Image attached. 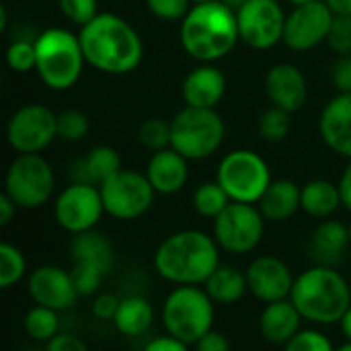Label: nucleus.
Segmentation results:
<instances>
[{
  "label": "nucleus",
  "mask_w": 351,
  "mask_h": 351,
  "mask_svg": "<svg viewBox=\"0 0 351 351\" xmlns=\"http://www.w3.org/2000/svg\"><path fill=\"white\" fill-rule=\"evenodd\" d=\"M78 39L86 64L105 74H130L144 58L140 33L125 19L113 12H99L86 25H82Z\"/></svg>",
  "instance_id": "obj_1"
},
{
  "label": "nucleus",
  "mask_w": 351,
  "mask_h": 351,
  "mask_svg": "<svg viewBox=\"0 0 351 351\" xmlns=\"http://www.w3.org/2000/svg\"><path fill=\"white\" fill-rule=\"evenodd\" d=\"M220 265V245L202 230H179L154 253L156 274L177 286H199Z\"/></svg>",
  "instance_id": "obj_2"
},
{
  "label": "nucleus",
  "mask_w": 351,
  "mask_h": 351,
  "mask_svg": "<svg viewBox=\"0 0 351 351\" xmlns=\"http://www.w3.org/2000/svg\"><path fill=\"white\" fill-rule=\"evenodd\" d=\"M179 39L197 62L222 60L241 41L237 12L222 0L197 2L181 19Z\"/></svg>",
  "instance_id": "obj_3"
},
{
  "label": "nucleus",
  "mask_w": 351,
  "mask_h": 351,
  "mask_svg": "<svg viewBox=\"0 0 351 351\" xmlns=\"http://www.w3.org/2000/svg\"><path fill=\"white\" fill-rule=\"evenodd\" d=\"M290 300L304 321L335 325L351 306V282L333 265H315L294 280Z\"/></svg>",
  "instance_id": "obj_4"
},
{
  "label": "nucleus",
  "mask_w": 351,
  "mask_h": 351,
  "mask_svg": "<svg viewBox=\"0 0 351 351\" xmlns=\"http://www.w3.org/2000/svg\"><path fill=\"white\" fill-rule=\"evenodd\" d=\"M35 70L47 88L68 90L80 80L86 60L78 35L62 27H51L35 39Z\"/></svg>",
  "instance_id": "obj_5"
},
{
  "label": "nucleus",
  "mask_w": 351,
  "mask_h": 351,
  "mask_svg": "<svg viewBox=\"0 0 351 351\" xmlns=\"http://www.w3.org/2000/svg\"><path fill=\"white\" fill-rule=\"evenodd\" d=\"M214 300L197 286H177L162 304L165 331L187 348L214 327Z\"/></svg>",
  "instance_id": "obj_6"
},
{
  "label": "nucleus",
  "mask_w": 351,
  "mask_h": 351,
  "mask_svg": "<svg viewBox=\"0 0 351 351\" xmlns=\"http://www.w3.org/2000/svg\"><path fill=\"white\" fill-rule=\"evenodd\" d=\"M226 125L216 109L185 105L171 119V146L187 160L210 158L222 146Z\"/></svg>",
  "instance_id": "obj_7"
},
{
  "label": "nucleus",
  "mask_w": 351,
  "mask_h": 351,
  "mask_svg": "<svg viewBox=\"0 0 351 351\" xmlns=\"http://www.w3.org/2000/svg\"><path fill=\"white\" fill-rule=\"evenodd\" d=\"M216 181L224 187L232 202L257 204L269 187L271 171L261 154L255 150H232L226 154L216 171Z\"/></svg>",
  "instance_id": "obj_8"
},
{
  "label": "nucleus",
  "mask_w": 351,
  "mask_h": 351,
  "mask_svg": "<svg viewBox=\"0 0 351 351\" xmlns=\"http://www.w3.org/2000/svg\"><path fill=\"white\" fill-rule=\"evenodd\" d=\"M53 169L39 152L19 154L4 177V191L23 210H35L47 204L53 193Z\"/></svg>",
  "instance_id": "obj_9"
},
{
  "label": "nucleus",
  "mask_w": 351,
  "mask_h": 351,
  "mask_svg": "<svg viewBox=\"0 0 351 351\" xmlns=\"http://www.w3.org/2000/svg\"><path fill=\"white\" fill-rule=\"evenodd\" d=\"M105 214L115 220H136L144 216L154 202V187L146 173L119 169L99 185Z\"/></svg>",
  "instance_id": "obj_10"
},
{
  "label": "nucleus",
  "mask_w": 351,
  "mask_h": 351,
  "mask_svg": "<svg viewBox=\"0 0 351 351\" xmlns=\"http://www.w3.org/2000/svg\"><path fill=\"white\" fill-rule=\"evenodd\" d=\"M265 232V218L255 204L230 202L214 218V239L226 253L245 255L259 247Z\"/></svg>",
  "instance_id": "obj_11"
},
{
  "label": "nucleus",
  "mask_w": 351,
  "mask_h": 351,
  "mask_svg": "<svg viewBox=\"0 0 351 351\" xmlns=\"http://www.w3.org/2000/svg\"><path fill=\"white\" fill-rule=\"evenodd\" d=\"M58 138V115L41 105L29 103L16 109L6 123V140L19 154L45 150Z\"/></svg>",
  "instance_id": "obj_12"
},
{
  "label": "nucleus",
  "mask_w": 351,
  "mask_h": 351,
  "mask_svg": "<svg viewBox=\"0 0 351 351\" xmlns=\"http://www.w3.org/2000/svg\"><path fill=\"white\" fill-rule=\"evenodd\" d=\"M103 214L105 206L101 189L82 181H72V185H68L53 204L56 222L72 234L93 230Z\"/></svg>",
  "instance_id": "obj_13"
},
{
  "label": "nucleus",
  "mask_w": 351,
  "mask_h": 351,
  "mask_svg": "<svg viewBox=\"0 0 351 351\" xmlns=\"http://www.w3.org/2000/svg\"><path fill=\"white\" fill-rule=\"evenodd\" d=\"M286 12L278 0H249L237 10L239 35L253 49H269L284 41Z\"/></svg>",
  "instance_id": "obj_14"
},
{
  "label": "nucleus",
  "mask_w": 351,
  "mask_h": 351,
  "mask_svg": "<svg viewBox=\"0 0 351 351\" xmlns=\"http://www.w3.org/2000/svg\"><path fill=\"white\" fill-rule=\"evenodd\" d=\"M335 10L325 0H313L294 6L286 16L284 43L294 51H308L327 41Z\"/></svg>",
  "instance_id": "obj_15"
},
{
  "label": "nucleus",
  "mask_w": 351,
  "mask_h": 351,
  "mask_svg": "<svg viewBox=\"0 0 351 351\" xmlns=\"http://www.w3.org/2000/svg\"><path fill=\"white\" fill-rule=\"evenodd\" d=\"M292 269L274 255H261L253 259L247 267V286L249 292L261 302H276L290 298L294 288Z\"/></svg>",
  "instance_id": "obj_16"
},
{
  "label": "nucleus",
  "mask_w": 351,
  "mask_h": 351,
  "mask_svg": "<svg viewBox=\"0 0 351 351\" xmlns=\"http://www.w3.org/2000/svg\"><path fill=\"white\" fill-rule=\"evenodd\" d=\"M27 292L35 304L49 306L53 311H68L78 300L72 274L58 265H39L27 280Z\"/></svg>",
  "instance_id": "obj_17"
},
{
  "label": "nucleus",
  "mask_w": 351,
  "mask_h": 351,
  "mask_svg": "<svg viewBox=\"0 0 351 351\" xmlns=\"http://www.w3.org/2000/svg\"><path fill=\"white\" fill-rule=\"evenodd\" d=\"M265 95L271 105L282 107L290 113L300 111L308 97V86L302 70L294 64H276L265 74Z\"/></svg>",
  "instance_id": "obj_18"
},
{
  "label": "nucleus",
  "mask_w": 351,
  "mask_h": 351,
  "mask_svg": "<svg viewBox=\"0 0 351 351\" xmlns=\"http://www.w3.org/2000/svg\"><path fill=\"white\" fill-rule=\"evenodd\" d=\"M319 134L325 146L351 160V93L333 97L319 117Z\"/></svg>",
  "instance_id": "obj_19"
},
{
  "label": "nucleus",
  "mask_w": 351,
  "mask_h": 351,
  "mask_svg": "<svg viewBox=\"0 0 351 351\" xmlns=\"http://www.w3.org/2000/svg\"><path fill=\"white\" fill-rule=\"evenodd\" d=\"M224 93L226 76L212 62H204L202 66L193 68L181 84L183 101L189 107L214 109L222 101Z\"/></svg>",
  "instance_id": "obj_20"
},
{
  "label": "nucleus",
  "mask_w": 351,
  "mask_h": 351,
  "mask_svg": "<svg viewBox=\"0 0 351 351\" xmlns=\"http://www.w3.org/2000/svg\"><path fill=\"white\" fill-rule=\"evenodd\" d=\"M187 162L189 160L181 152H177L173 146L156 150L146 165V177L150 179L154 191L160 195L179 193L189 179Z\"/></svg>",
  "instance_id": "obj_21"
},
{
  "label": "nucleus",
  "mask_w": 351,
  "mask_h": 351,
  "mask_svg": "<svg viewBox=\"0 0 351 351\" xmlns=\"http://www.w3.org/2000/svg\"><path fill=\"white\" fill-rule=\"evenodd\" d=\"M302 315L290 298L267 302L259 317V331L271 346H284L300 331Z\"/></svg>",
  "instance_id": "obj_22"
},
{
  "label": "nucleus",
  "mask_w": 351,
  "mask_h": 351,
  "mask_svg": "<svg viewBox=\"0 0 351 351\" xmlns=\"http://www.w3.org/2000/svg\"><path fill=\"white\" fill-rule=\"evenodd\" d=\"M119 169H121V158L117 150L101 144V146H93L82 158H78L72 165L70 177L72 181H82V183H90L99 187Z\"/></svg>",
  "instance_id": "obj_23"
},
{
  "label": "nucleus",
  "mask_w": 351,
  "mask_h": 351,
  "mask_svg": "<svg viewBox=\"0 0 351 351\" xmlns=\"http://www.w3.org/2000/svg\"><path fill=\"white\" fill-rule=\"evenodd\" d=\"M300 185H296L290 179H278L271 181L269 187L265 189V193L261 195V199L257 202L261 214L265 220L269 222H286L290 220L298 210H302L300 206Z\"/></svg>",
  "instance_id": "obj_24"
},
{
  "label": "nucleus",
  "mask_w": 351,
  "mask_h": 351,
  "mask_svg": "<svg viewBox=\"0 0 351 351\" xmlns=\"http://www.w3.org/2000/svg\"><path fill=\"white\" fill-rule=\"evenodd\" d=\"M70 253H72V263L93 267L103 276H107L115 263V253L109 239L95 230H84L74 234Z\"/></svg>",
  "instance_id": "obj_25"
},
{
  "label": "nucleus",
  "mask_w": 351,
  "mask_h": 351,
  "mask_svg": "<svg viewBox=\"0 0 351 351\" xmlns=\"http://www.w3.org/2000/svg\"><path fill=\"white\" fill-rule=\"evenodd\" d=\"M351 245L350 230L346 224L337 220H325L321 222L311 239V255L321 263V265H337L348 247Z\"/></svg>",
  "instance_id": "obj_26"
},
{
  "label": "nucleus",
  "mask_w": 351,
  "mask_h": 351,
  "mask_svg": "<svg viewBox=\"0 0 351 351\" xmlns=\"http://www.w3.org/2000/svg\"><path fill=\"white\" fill-rule=\"evenodd\" d=\"M204 290L216 304H222V306L237 304L249 290L247 274L230 265H218L214 274L204 282Z\"/></svg>",
  "instance_id": "obj_27"
},
{
  "label": "nucleus",
  "mask_w": 351,
  "mask_h": 351,
  "mask_svg": "<svg viewBox=\"0 0 351 351\" xmlns=\"http://www.w3.org/2000/svg\"><path fill=\"white\" fill-rule=\"evenodd\" d=\"M300 206L313 218H329L341 204L339 185L327 179H313L300 189Z\"/></svg>",
  "instance_id": "obj_28"
},
{
  "label": "nucleus",
  "mask_w": 351,
  "mask_h": 351,
  "mask_svg": "<svg viewBox=\"0 0 351 351\" xmlns=\"http://www.w3.org/2000/svg\"><path fill=\"white\" fill-rule=\"evenodd\" d=\"M154 323V311L150 302L142 296H128L119 302V308L113 317L115 329L125 337L144 335Z\"/></svg>",
  "instance_id": "obj_29"
},
{
  "label": "nucleus",
  "mask_w": 351,
  "mask_h": 351,
  "mask_svg": "<svg viewBox=\"0 0 351 351\" xmlns=\"http://www.w3.org/2000/svg\"><path fill=\"white\" fill-rule=\"evenodd\" d=\"M60 311H53L49 306L43 304H35L33 308L27 311L23 327L25 333L33 339V341H43L47 343L49 339H53L60 331Z\"/></svg>",
  "instance_id": "obj_30"
},
{
  "label": "nucleus",
  "mask_w": 351,
  "mask_h": 351,
  "mask_svg": "<svg viewBox=\"0 0 351 351\" xmlns=\"http://www.w3.org/2000/svg\"><path fill=\"white\" fill-rule=\"evenodd\" d=\"M230 202H232L230 195L224 191V187L218 181L202 183L193 193V208L204 218H216Z\"/></svg>",
  "instance_id": "obj_31"
},
{
  "label": "nucleus",
  "mask_w": 351,
  "mask_h": 351,
  "mask_svg": "<svg viewBox=\"0 0 351 351\" xmlns=\"http://www.w3.org/2000/svg\"><path fill=\"white\" fill-rule=\"evenodd\" d=\"M27 274V261L21 249L10 243L0 245V288L8 290L19 284Z\"/></svg>",
  "instance_id": "obj_32"
},
{
  "label": "nucleus",
  "mask_w": 351,
  "mask_h": 351,
  "mask_svg": "<svg viewBox=\"0 0 351 351\" xmlns=\"http://www.w3.org/2000/svg\"><path fill=\"white\" fill-rule=\"evenodd\" d=\"M290 111L282 109V107H269L267 111L261 113L259 121H257V132L265 142H282L288 138L292 121H290Z\"/></svg>",
  "instance_id": "obj_33"
},
{
  "label": "nucleus",
  "mask_w": 351,
  "mask_h": 351,
  "mask_svg": "<svg viewBox=\"0 0 351 351\" xmlns=\"http://www.w3.org/2000/svg\"><path fill=\"white\" fill-rule=\"evenodd\" d=\"M138 142L148 150H162L171 146V121L162 117H148L138 128Z\"/></svg>",
  "instance_id": "obj_34"
},
{
  "label": "nucleus",
  "mask_w": 351,
  "mask_h": 351,
  "mask_svg": "<svg viewBox=\"0 0 351 351\" xmlns=\"http://www.w3.org/2000/svg\"><path fill=\"white\" fill-rule=\"evenodd\" d=\"M6 64L10 70L14 72H31L37 64V49H35V41H27V39H16L8 45L6 49Z\"/></svg>",
  "instance_id": "obj_35"
},
{
  "label": "nucleus",
  "mask_w": 351,
  "mask_h": 351,
  "mask_svg": "<svg viewBox=\"0 0 351 351\" xmlns=\"http://www.w3.org/2000/svg\"><path fill=\"white\" fill-rule=\"evenodd\" d=\"M88 134V117L80 111H64L58 115V138L78 142Z\"/></svg>",
  "instance_id": "obj_36"
},
{
  "label": "nucleus",
  "mask_w": 351,
  "mask_h": 351,
  "mask_svg": "<svg viewBox=\"0 0 351 351\" xmlns=\"http://www.w3.org/2000/svg\"><path fill=\"white\" fill-rule=\"evenodd\" d=\"M327 43L335 53H341V56L351 53V14L335 12Z\"/></svg>",
  "instance_id": "obj_37"
},
{
  "label": "nucleus",
  "mask_w": 351,
  "mask_h": 351,
  "mask_svg": "<svg viewBox=\"0 0 351 351\" xmlns=\"http://www.w3.org/2000/svg\"><path fill=\"white\" fill-rule=\"evenodd\" d=\"M288 351H331L333 343L327 335H323L317 329H304L298 331L288 343H286Z\"/></svg>",
  "instance_id": "obj_38"
},
{
  "label": "nucleus",
  "mask_w": 351,
  "mask_h": 351,
  "mask_svg": "<svg viewBox=\"0 0 351 351\" xmlns=\"http://www.w3.org/2000/svg\"><path fill=\"white\" fill-rule=\"evenodd\" d=\"M58 6L68 21H72L80 27L99 14L97 0H58Z\"/></svg>",
  "instance_id": "obj_39"
},
{
  "label": "nucleus",
  "mask_w": 351,
  "mask_h": 351,
  "mask_svg": "<svg viewBox=\"0 0 351 351\" xmlns=\"http://www.w3.org/2000/svg\"><path fill=\"white\" fill-rule=\"evenodd\" d=\"M70 274H72L74 286H76L80 296H95L99 292V286H101L103 278H105L101 271H97L93 267H86V265H78V263L72 265Z\"/></svg>",
  "instance_id": "obj_40"
},
{
  "label": "nucleus",
  "mask_w": 351,
  "mask_h": 351,
  "mask_svg": "<svg viewBox=\"0 0 351 351\" xmlns=\"http://www.w3.org/2000/svg\"><path fill=\"white\" fill-rule=\"evenodd\" d=\"M146 6L162 21H181L191 8V0H146Z\"/></svg>",
  "instance_id": "obj_41"
},
{
  "label": "nucleus",
  "mask_w": 351,
  "mask_h": 351,
  "mask_svg": "<svg viewBox=\"0 0 351 351\" xmlns=\"http://www.w3.org/2000/svg\"><path fill=\"white\" fill-rule=\"evenodd\" d=\"M119 298L115 294H109V292H103V294H97L93 304H90V311L97 319L101 321H113L117 308H119Z\"/></svg>",
  "instance_id": "obj_42"
},
{
  "label": "nucleus",
  "mask_w": 351,
  "mask_h": 351,
  "mask_svg": "<svg viewBox=\"0 0 351 351\" xmlns=\"http://www.w3.org/2000/svg\"><path fill=\"white\" fill-rule=\"evenodd\" d=\"M333 84L339 93H351V56H341L331 72Z\"/></svg>",
  "instance_id": "obj_43"
},
{
  "label": "nucleus",
  "mask_w": 351,
  "mask_h": 351,
  "mask_svg": "<svg viewBox=\"0 0 351 351\" xmlns=\"http://www.w3.org/2000/svg\"><path fill=\"white\" fill-rule=\"evenodd\" d=\"M47 350L49 351H84L86 343L82 339H78L76 335L70 333H58L53 339L47 341Z\"/></svg>",
  "instance_id": "obj_44"
},
{
  "label": "nucleus",
  "mask_w": 351,
  "mask_h": 351,
  "mask_svg": "<svg viewBox=\"0 0 351 351\" xmlns=\"http://www.w3.org/2000/svg\"><path fill=\"white\" fill-rule=\"evenodd\" d=\"M195 348L199 351H226L230 348V341H228L222 333L210 329V331L195 343Z\"/></svg>",
  "instance_id": "obj_45"
},
{
  "label": "nucleus",
  "mask_w": 351,
  "mask_h": 351,
  "mask_svg": "<svg viewBox=\"0 0 351 351\" xmlns=\"http://www.w3.org/2000/svg\"><path fill=\"white\" fill-rule=\"evenodd\" d=\"M187 346L183 341H179L173 335H165V337H154L152 341L146 343V351H185Z\"/></svg>",
  "instance_id": "obj_46"
},
{
  "label": "nucleus",
  "mask_w": 351,
  "mask_h": 351,
  "mask_svg": "<svg viewBox=\"0 0 351 351\" xmlns=\"http://www.w3.org/2000/svg\"><path fill=\"white\" fill-rule=\"evenodd\" d=\"M337 185H339V193H341V204L346 206V210L351 212V160L346 167V171L341 173Z\"/></svg>",
  "instance_id": "obj_47"
},
{
  "label": "nucleus",
  "mask_w": 351,
  "mask_h": 351,
  "mask_svg": "<svg viewBox=\"0 0 351 351\" xmlns=\"http://www.w3.org/2000/svg\"><path fill=\"white\" fill-rule=\"evenodd\" d=\"M16 204L12 202V197L4 191L2 195H0V226H6L10 220H12V216H14V212H16Z\"/></svg>",
  "instance_id": "obj_48"
},
{
  "label": "nucleus",
  "mask_w": 351,
  "mask_h": 351,
  "mask_svg": "<svg viewBox=\"0 0 351 351\" xmlns=\"http://www.w3.org/2000/svg\"><path fill=\"white\" fill-rule=\"evenodd\" d=\"M335 12H343V14H351V0H325Z\"/></svg>",
  "instance_id": "obj_49"
},
{
  "label": "nucleus",
  "mask_w": 351,
  "mask_h": 351,
  "mask_svg": "<svg viewBox=\"0 0 351 351\" xmlns=\"http://www.w3.org/2000/svg\"><path fill=\"white\" fill-rule=\"evenodd\" d=\"M339 325H341V331H343L346 339H351V306L350 311L343 315V319L339 321Z\"/></svg>",
  "instance_id": "obj_50"
},
{
  "label": "nucleus",
  "mask_w": 351,
  "mask_h": 351,
  "mask_svg": "<svg viewBox=\"0 0 351 351\" xmlns=\"http://www.w3.org/2000/svg\"><path fill=\"white\" fill-rule=\"evenodd\" d=\"M222 2H224L226 6H230V8H232V10L237 12V10H239V8H241L243 4H247L249 0H222Z\"/></svg>",
  "instance_id": "obj_51"
},
{
  "label": "nucleus",
  "mask_w": 351,
  "mask_h": 351,
  "mask_svg": "<svg viewBox=\"0 0 351 351\" xmlns=\"http://www.w3.org/2000/svg\"><path fill=\"white\" fill-rule=\"evenodd\" d=\"M6 23H8L6 6H0V31H4V29H6Z\"/></svg>",
  "instance_id": "obj_52"
},
{
  "label": "nucleus",
  "mask_w": 351,
  "mask_h": 351,
  "mask_svg": "<svg viewBox=\"0 0 351 351\" xmlns=\"http://www.w3.org/2000/svg\"><path fill=\"white\" fill-rule=\"evenodd\" d=\"M339 351H351V339H346L339 348H337Z\"/></svg>",
  "instance_id": "obj_53"
},
{
  "label": "nucleus",
  "mask_w": 351,
  "mask_h": 351,
  "mask_svg": "<svg viewBox=\"0 0 351 351\" xmlns=\"http://www.w3.org/2000/svg\"><path fill=\"white\" fill-rule=\"evenodd\" d=\"M288 2H292L294 6H298V4H304V2H313V0H288Z\"/></svg>",
  "instance_id": "obj_54"
},
{
  "label": "nucleus",
  "mask_w": 351,
  "mask_h": 351,
  "mask_svg": "<svg viewBox=\"0 0 351 351\" xmlns=\"http://www.w3.org/2000/svg\"><path fill=\"white\" fill-rule=\"evenodd\" d=\"M193 4H197V2H208V0H191Z\"/></svg>",
  "instance_id": "obj_55"
},
{
  "label": "nucleus",
  "mask_w": 351,
  "mask_h": 351,
  "mask_svg": "<svg viewBox=\"0 0 351 351\" xmlns=\"http://www.w3.org/2000/svg\"><path fill=\"white\" fill-rule=\"evenodd\" d=\"M348 230H350V241H351V222L348 224Z\"/></svg>",
  "instance_id": "obj_56"
}]
</instances>
